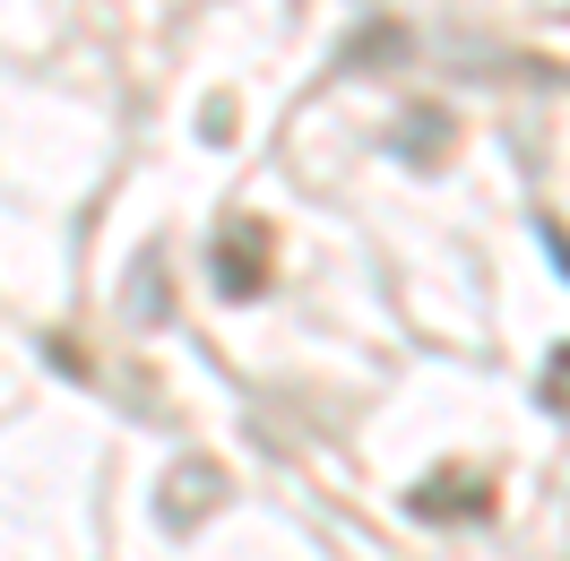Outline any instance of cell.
Masks as SVG:
<instances>
[{
  "label": "cell",
  "mask_w": 570,
  "mask_h": 561,
  "mask_svg": "<svg viewBox=\"0 0 570 561\" xmlns=\"http://www.w3.org/2000/svg\"><path fill=\"white\" fill-rule=\"evenodd\" d=\"M484 510H493V484L475 466H450V475H432L415 492V519H484Z\"/></svg>",
  "instance_id": "cell-2"
},
{
  "label": "cell",
  "mask_w": 570,
  "mask_h": 561,
  "mask_svg": "<svg viewBox=\"0 0 570 561\" xmlns=\"http://www.w3.org/2000/svg\"><path fill=\"white\" fill-rule=\"evenodd\" d=\"M544 406H553V415H570V346L544 363Z\"/></svg>",
  "instance_id": "cell-3"
},
{
  "label": "cell",
  "mask_w": 570,
  "mask_h": 561,
  "mask_svg": "<svg viewBox=\"0 0 570 561\" xmlns=\"http://www.w3.org/2000/svg\"><path fill=\"white\" fill-rule=\"evenodd\" d=\"M216 285H225L234 303H250V294L268 285V225H259V216H234V225L216 234Z\"/></svg>",
  "instance_id": "cell-1"
}]
</instances>
